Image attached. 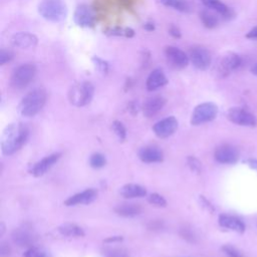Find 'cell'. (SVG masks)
I'll return each instance as SVG.
<instances>
[{
  "label": "cell",
  "instance_id": "cell-1",
  "mask_svg": "<svg viewBox=\"0 0 257 257\" xmlns=\"http://www.w3.org/2000/svg\"><path fill=\"white\" fill-rule=\"evenodd\" d=\"M29 131L23 123H12L10 124L3 136L1 147L4 155H12L18 151L25 143L28 138Z\"/></svg>",
  "mask_w": 257,
  "mask_h": 257
},
{
  "label": "cell",
  "instance_id": "cell-2",
  "mask_svg": "<svg viewBox=\"0 0 257 257\" xmlns=\"http://www.w3.org/2000/svg\"><path fill=\"white\" fill-rule=\"evenodd\" d=\"M46 91L37 87L29 91L21 100L19 109L24 116H33L38 113L46 102Z\"/></svg>",
  "mask_w": 257,
  "mask_h": 257
},
{
  "label": "cell",
  "instance_id": "cell-3",
  "mask_svg": "<svg viewBox=\"0 0 257 257\" xmlns=\"http://www.w3.org/2000/svg\"><path fill=\"white\" fill-rule=\"evenodd\" d=\"M38 12L48 21L60 22L66 17L67 9L62 0H41Z\"/></svg>",
  "mask_w": 257,
  "mask_h": 257
},
{
  "label": "cell",
  "instance_id": "cell-4",
  "mask_svg": "<svg viewBox=\"0 0 257 257\" xmlns=\"http://www.w3.org/2000/svg\"><path fill=\"white\" fill-rule=\"evenodd\" d=\"M94 92V87L89 81L76 82L69 88L68 99L76 106H83L90 102Z\"/></svg>",
  "mask_w": 257,
  "mask_h": 257
},
{
  "label": "cell",
  "instance_id": "cell-5",
  "mask_svg": "<svg viewBox=\"0 0 257 257\" xmlns=\"http://www.w3.org/2000/svg\"><path fill=\"white\" fill-rule=\"evenodd\" d=\"M36 74V67L33 63H24L16 67L11 75V84L18 89L27 86Z\"/></svg>",
  "mask_w": 257,
  "mask_h": 257
},
{
  "label": "cell",
  "instance_id": "cell-6",
  "mask_svg": "<svg viewBox=\"0 0 257 257\" xmlns=\"http://www.w3.org/2000/svg\"><path fill=\"white\" fill-rule=\"evenodd\" d=\"M218 112V107L213 102H204L197 105L192 113L191 123L194 125L202 124L213 120Z\"/></svg>",
  "mask_w": 257,
  "mask_h": 257
},
{
  "label": "cell",
  "instance_id": "cell-7",
  "mask_svg": "<svg viewBox=\"0 0 257 257\" xmlns=\"http://www.w3.org/2000/svg\"><path fill=\"white\" fill-rule=\"evenodd\" d=\"M189 58L193 65L200 70H206L207 68H209L212 61L210 51L202 46L193 47L190 50Z\"/></svg>",
  "mask_w": 257,
  "mask_h": 257
},
{
  "label": "cell",
  "instance_id": "cell-8",
  "mask_svg": "<svg viewBox=\"0 0 257 257\" xmlns=\"http://www.w3.org/2000/svg\"><path fill=\"white\" fill-rule=\"evenodd\" d=\"M227 117L229 120L239 125L254 126L257 123V120L253 114L240 107L230 108L227 112Z\"/></svg>",
  "mask_w": 257,
  "mask_h": 257
},
{
  "label": "cell",
  "instance_id": "cell-9",
  "mask_svg": "<svg viewBox=\"0 0 257 257\" xmlns=\"http://www.w3.org/2000/svg\"><path fill=\"white\" fill-rule=\"evenodd\" d=\"M165 55L171 65L178 69L186 67L190 61L189 56L183 50L175 46H167L165 48Z\"/></svg>",
  "mask_w": 257,
  "mask_h": 257
},
{
  "label": "cell",
  "instance_id": "cell-10",
  "mask_svg": "<svg viewBox=\"0 0 257 257\" xmlns=\"http://www.w3.org/2000/svg\"><path fill=\"white\" fill-rule=\"evenodd\" d=\"M74 22L80 27H90L94 23V14L86 4H80L74 11Z\"/></svg>",
  "mask_w": 257,
  "mask_h": 257
},
{
  "label": "cell",
  "instance_id": "cell-11",
  "mask_svg": "<svg viewBox=\"0 0 257 257\" xmlns=\"http://www.w3.org/2000/svg\"><path fill=\"white\" fill-rule=\"evenodd\" d=\"M240 64L241 57L234 52H228L221 58L218 65V71L222 76H226L231 71L237 69Z\"/></svg>",
  "mask_w": 257,
  "mask_h": 257
},
{
  "label": "cell",
  "instance_id": "cell-12",
  "mask_svg": "<svg viewBox=\"0 0 257 257\" xmlns=\"http://www.w3.org/2000/svg\"><path fill=\"white\" fill-rule=\"evenodd\" d=\"M178 127V120L175 116H168L156 122L153 126L155 134L159 138H168L175 133Z\"/></svg>",
  "mask_w": 257,
  "mask_h": 257
},
{
  "label": "cell",
  "instance_id": "cell-13",
  "mask_svg": "<svg viewBox=\"0 0 257 257\" xmlns=\"http://www.w3.org/2000/svg\"><path fill=\"white\" fill-rule=\"evenodd\" d=\"M215 159L222 164H234L239 158V153L236 148L230 145H223L215 151Z\"/></svg>",
  "mask_w": 257,
  "mask_h": 257
},
{
  "label": "cell",
  "instance_id": "cell-14",
  "mask_svg": "<svg viewBox=\"0 0 257 257\" xmlns=\"http://www.w3.org/2000/svg\"><path fill=\"white\" fill-rule=\"evenodd\" d=\"M11 43L13 46L22 48V49H27V48H33L37 45L38 39L37 37L29 32H18L15 33L11 39Z\"/></svg>",
  "mask_w": 257,
  "mask_h": 257
},
{
  "label": "cell",
  "instance_id": "cell-15",
  "mask_svg": "<svg viewBox=\"0 0 257 257\" xmlns=\"http://www.w3.org/2000/svg\"><path fill=\"white\" fill-rule=\"evenodd\" d=\"M59 158H60L59 153L52 154L50 156L43 158L41 161H39L34 165V167L31 170V174L35 177H40L44 175L59 160Z\"/></svg>",
  "mask_w": 257,
  "mask_h": 257
},
{
  "label": "cell",
  "instance_id": "cell-16",
  "mask_svg": "<svg viewBox=\"0 0 257 257\" xmlns=\"http://www.w3.org/2000/svg\"><path fill=\"white\" fill-rule=\"evenodd\" d=\"M166 99L161 95H155L148 98L143 106L144 114L148 117H151L158 113L165 105Z\"/></svg>",
  "mask_w": 257,
  "mask_h": 257
},
{
  "label": "cell",
  "instance_id": "cell-17",
  "mask_svg": "<svg viewBox=\"0 0 257 257\" xmlns=\"http://www.w3.org/2000/svg\"><path fill=\"white\" fill-rule=\"evenodd\" d=\"M96 191L94 189H87L81 193L75 194L65 200L64 204L66 206H74L77 204H89L96 198Z\"/></svg>",
  "mask_w": 257,
  "mask_h": 257
},
{
  "label": "cell",
  "instance_id": "cell-18",
  "mask_svg": "<svg viewBox=\"0 0 257 257\" xmlns=\"http://www.w3.org/2000/svg\"><path fill=\"white\" fill-rule=\"evenodd\" d=\"M167 82H168V79L165 73L163 72L162 69L158 68V69H154L148 76L146 81V87L148 90L153 91L166 85Z\"/></svg>",
  "mask_w": 257,
  "mask_h": 257
},
{
  "label": "cell",
  "instance_id": "cell-19",
  "mask_svg": "<svg viewBox=\"0 0 257 257\" xmlns=\"http://www.w3.org/2000/svg\"><path fill=\"white\" fill-rule=\"evenodd\" d=\"M13 242L20 247H28L34 241V236L27 228H17L11 234Z\"/></svg>",
  "mask_w": 257,
  "mask_h": 257
},
{
  "label": "cell",
  "instance_id": "cell-20",
  "mask_svg": "<svg viewBox=\"0 0 257 257\" xmlns=\"http://www.w3.org/2000/svg\"><path fill=\"white\" fill-rule=\"evenodd\" d=\"M139 157L145 163H157L163 161L164 154L158 147L149 146L140 150Z\"/></svg>",
  "mask_w": 257,
  "mask_h": 257
},
{
  "label": "cell",
  "instance_id": "cell-21",
  "mask_svg": "<svg viewBox=\"0 0 257 257\" xmlns=\"http://www.w3.org/2000/svg\"><path fill=\"white\" fill-rule=\"evenodd\" d=\"M219 224L224 228H228L239 233H243L245 231V225L243 222L233 216L221 215L219 217Z\"/></svg>",
  "mask_w": 257,
  "mask_h": 257
},
{
  "label": "cell",
  "instance_id": "cell-22",
  "mask_svg": "<svg viewBox=\"0 0 257 257\" xmlns=\"http://www.w3.org/2000/svg\"><path fill=\"white\" fill-rule=\"evenodd\" d=\"M119 194L124 198H139L147 195V191L144 187L137 184H126L119 190Z\"/></svg>",
  "mask_w": 257,
  "mask_h": 257
},
{
  "label": "cell",
  "instance_id": "cell-23",
  "mask_svg": "<svg viewBox=\"0 0 257 257\" xmlns=\"http://www.w3.org/2000/svg\"><path fill=\"white\" fill-rule=\"evenodd\" d=\"M201 2L209 9L216 11L224 17H229L232 14L231 9L220 0H201Z\"/></svg>",
  "mask_w": 257,
  "mask_h": 257
},
{
  "label": "cell",
  "instance_id": "cell-24",
  "mask_svg": "<svg viewBox=\"0 0 257 257\" xmlns=\"http://www.w3.org/2000/svg\"><path fill=\"white\" fill-rule=\"evenodd\" d=\"M142 209L139 205L137 204H128V203H123L119 204L114 208V212L123 217H134L137 216L141 213Z\"/></svg>",
  "mask_w": 257,
  "mask_h": 257
},
{
  "label": "cell",
  "instance_id": "cell-25",
  "mask_svg": "<svg viewBox=\"0 0 257 257\" xmlns=\"http://www.w3.org/2000/svg\"><path fill=\"white\" fill-rule=\"evenodd\" d=\"M58 231L61 235L67 237H82L84 236L83 230L75 224L65 223L58 227Z\"/></svg>",
  "mask_w": 257,
  "mask_h": 257
},
{
  "label": "cell",
  "instance_id": "cell-26",
  "mask_svg": "<svg viewBox=\"0 0 257 257\" xmlns=\"http://www.w3.org/2000/svg\"><path fill=\"white\" fill-rule=\"evenodd\" d=\"M160 2L163 5L171 7L180 12L187 13L190 11V4L187 0H160Z\"/></svg>",
  "mask_w": 257,
  "mask_h": 257
},
{
  "label": "cell",
  "instance_id": "cell-27",
  "mask_svg": "<svg viewBox=\"0 0 257 257\" xmlns=\"http://www.w3.org/2000/svg\"><path fill=\"white\" fill-rule=\"evenodd\" d=\"M200 18L204 26H206L207 28H215L219 22L218 17L208 10H203L200 13Z\"/></svg>",
  "mask_w": 257,
  "mask_h": 257
},
{
  "label": "cell",
  "instance_id": "cell-28",
  "mask_svg": "<svg viewBox=\"0 0 257 257\" xmlns=\"http://www.w3.org/2000/svg\"><path fill=\"white\" fill-rule=\"evenodd\" d=\"M101 254L104 257H130L128 252L119 247H104L101 250Z\"/></svg>",
  "mask_w": 257,
  "mask_h": 257
},
{
  "label": "cell",
  "instance_id": "cell-29",
  "mask_svg": "<svg viewBox=\"0 0 257 257\" xmlns=\"http://www.w3.org/2000/svg\"><path fill=\"white\" fill-rule=\"evenodd\" d=\"M107 35L112 36H124V37H133L135 35V32L131 28H124V27H110L104 32Z\"/></svg>",
  "mask_w": 257,
  "mask_h": 257
},
{
  "label": "cell",
  "instance_id": "cell-30",
  "mask_svg": "<svg viewBox=\"0 0 257 257\" xmlns=\"http://www.w3.org/2000/svg\"><path fill=\"white\" fill-rule=\"evenodd\" d=\"M105 163H106V160H105L104 156L101 154H93L89 159L90 166L95 169L102 168L105 165Z\"/></svg>",
  "mask_w": 257,
  "mask_h": 257
},
{
  "label": "cell",
  "instance_id": "cell-31",
  "mask_svg": "<svg viewBox=\"0 0 257 257\" xmlns=\"http://www.w3.org/2000/svg\"><path fill=\"white\" fill-rule=\"evenodd\" d=\"M111 128L112 131L114 132V134L118 137L119 140L123 141L126 137V131H125V127L123 126V124L118 121V120H114L111 124Z\"/></svg>",
  "mask_w": 257,
  "mask_h": 257
},
{
  "label": "cell",
  "instance_id": "cell-32",
  "mask_svg": "<svg viewBox=\"0 0 257 257\" xmlns=\"http://www.w3.org/2000/svg\"><path fill=\"white\" fill-rule=\"evenodd\" d=\"M148 201L152 205H155V206H158V207H166L167 206V201L164 199V197L157 194V193L151 194L148 197Z\"/></svg>",
  "mask_w": 257,
  "mask_h": 257
},
{
  "label": "cell",
  "instance_id": "cell-33",
  "mask_svg": "<svg viewBox=\"0 0 257 257\" xmlns=\"http://www.w3.org/2000/svg\"><path fill=\"white\" fill-rule=\"evenodd\" d=\"M24 257H50L49 253L40 248H30L24 254Z\"/></svg>",
  "mask_w": 257,
  "mask_h": 257
},
{
  "label": "cell",
  "instance_id": "cell-34",
  "mask_svg": "<svg viewBox=\"0 0 257 257\" xmlns=\"http://www.w3.org/2000/svg\"><path fill=\"white\" fill-rule=\"evenodd\" d=\"M13 58V53L10 50L2 49L0 52V64L4 65L5 63L11 61Z\"/></svg>",
  "mask_w": 257,
  "mask_h": 257
},
{
  "label": "cell",
  "instance_id": "cell-35",
  "mask_svg": "<svg viewBox=\"0 0 257 257\" xmlns=\"http://www.w3.org/2000/svg\"><path fill=\"white\" fill-rule=\"evenodd\" d=\"M92 60H93V62L95 63L96 68H97L99 71H101V72H106V71H107L108 64H107L106 61H104V60H102V59H100V58H98V57H93Z\"/></svg>",
  "mask_w": 257,
  "mask_h": 257
},
{
  "label": "cell",
  "instance_id": "cell-36",
  "mask_svg": "<svg viewBox=\"0 0 257 257\" xmlns=\"http://www.w3.org/2000/svg\"><path fill=\"white\" fill-rule=\"evenodd\" d=\"M223 250L225 251V253L229 256V257H242L241 254L233 247L227 245V246H224L223 247Z\"/></svg>",
  "mask_w": 257,
  "mask_h": 257
},
{
  "label": "cell",
  "instance_id": "cell-37",
  "mask_svg": "<svg viewBox=\"0 0 257 257\" xmlns=\"http://www.w3.org/2000/svg\"><path fill=\"white\" fill-rule=\"evenodd\" d=\"M10 254L11 248L6 243H2L0 246V257H9Z\"/></svg>",
  "mask_w": 257,
  "mask_h": 257
},
{
  "label": "cell",
  "instance_id": "cell-38",
  "mask_svg": "<svg viewBox=\"0 0 257 257\" xmlns=\"http://www.w3.org/2000/svg\"><path fill=\"white\" fill-rule=\"evenodd\" d=\"M182 236L183 238L187 239V240H190V241H194V235L188 230V229H183L182 230Z\"/></svg>",
  "mask_w": 257,
  "mask_h": 257
},
{
  "label": "cell",
  "instance_id": "cell-39",
  "mask_svg": "<svg viewBox=\"0 0 257 257\" xmlns=\"http://www.w3.org/2000/svg\"><path fill=\"white\" fill-rule=\"evenodd\" d=\"M189 164L191 165V167H192L193 170L199 171V169H200V163H199L196 159H194V158H189Z\"/></svg>",
  "mask_w": 257,
  "mask_h": 257
},
{
  "label": "cell",
  "instance_id": "cell-40",
  "mask_svg": "<svg viewBox=\"0 0 257 257\" xmlns=\"http://www.w3.org/2000/svg\"><path fill=\"white\" fill-rule=\"evenodd\" d=\"M247 38H251V39H257V26H255L254 28H252L247 34H246Z\"/></svg>",
  "mask_w": 257,
  "mask_h": 257
},
{
  "label": "cell",
  "instance_id": "cell-41",
  "mask_svg": "<svg viewBox=\"0 0 257 257\" xmlns=\"http://www.w3.org/2000/svg\"><path fill=\"white\" fill-rule=\"evenodd\" d=\"M170 33H171L174 37H176V38H179V37L181 36L180 30H179L176 26H172V27L170 28Z\"/></svg>",
  "mask_w": 257,
  "mask_h": 257
},
{
  "label": "cell",
  "instance_id": "cell-42",
  "mask_svg": "<svg viewBox=\"0 0 257 257\" xmlns=\"http://www.w3.org/2000/svg\"><path fill=\"white\" fill-rule=\"evenodd\" d=\"M251 72L257 76V61H256V62L253 64V66L251 67Z\"/></svg>",
  "mask_w": 257,
  "mask_h": 257
},
{
  "label": "cell",
  "instance_id": "cell-43",
  "mask_svg": "<svg viewBox=\"0 0 257 257\" xmlns=\"http://www.w3.org/2000/svg\"><path fill=\"white\" fill-rule=\"evenodd\" d=\"M122 238L121 237H116V238H109V239H106L105 242H109V241H119L121 240Z\"/></svg>",
  "mask_w": 257,
  "mask_h": 257
}]
</instances>
